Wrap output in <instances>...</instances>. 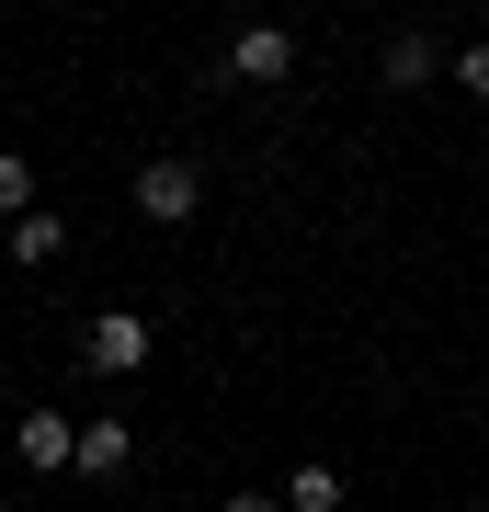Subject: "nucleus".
Wrapping results in <instances>:
<instances>
[{"instance_id": "7", "label": "nucleus", "mask_w": 489, "mask_h": 512, "mask_svg": "<svg viewBox=\"0 0 489 512\" xmlns=\"http://www.w3.org/2000/svg\"><path fill=\"white\" fill-rule=\"evenodd\" d=\"M444 80V46L433 35H387V92H433Z\"/></svg>"}, {"instance_id": "8", "label": "nucleus", "mask_w": 489, "mask_h": 512, "mask_svg": "<svg viewBox=\"0 0 489 512\" xmlns=\"http://www.w3.org/2000/svg\"><path fill=\"white\" fill-rule=\"evenodd\" d=\"M353 490H342V467H330V456H308V467H296L285 478V512H342Z\"/></svg>"}, {"instance_id": "2", "label": "nucleus", "mask_w": 489, "mask_h": 512, "mask_svg": "<svg viewBox=\"0 0 489 512\" xmlns=\"http://www.w3.org/2000/svg\"><path fill=\"white\" fill-rule=\"evenodd\" d=\"M126 194H137V217H148V228H182V217L205 205V171H194V160H148Z\"/></svg>"}, {"instance_id": "9", "label": "nucleus", "mask_w": 489, "mask_h": 512, "mask_svg": "<svg viewBox=\"0 0 489 512\" xmlns=\"http://www.w3.org/2000/svg\"><path fill=\"white\" fill-rule=\"evenodd\" d=\"M23 205H35V160H23V148H0V228H12Z\"/></svg>"}, {"instance_id": "1", "label": "nucleus", "mask_w": 489, "mask_h": 512, "mask_svg": "<svg viewBox=\"0 0 489 512\" xmlns=\"http://www.w3.org/2000/svg\"><path fill=\"white\" fill-rule=\"evenodd\" d=\"M80 365H91V376H114V387H126V376L148 365V319H137V308H103V319H91V330H80Z\"/></svg>"}, {"instance_id": "10", "label": "nucleus", "mask_w": 489, "mask_h": 512, "mask_svg": "<svg viewBox=\"0 0 489 512\" xmlns=\"http://www.w3.org/2000/svg\"><path fill=\"white\" fill-rule=\"evenodd\" d=\"M444 69H455V92H478V103H489V46H455Z\"/></svg>"}, {"instance_id": "3", "label": "nucleus", "mask_w": 489, "mask_h": 512, "mask_svg": "<svg viewBox=\"0 0 489 512\" xmlns=\"http://www.w3.org/2000/svg\"><path fill=\"white\" fill-rule=\"evenodd\" d=\"M217 80H239V92H273V80H296V35L285 23H251V35L228 46V69Z\"/></svg>"}, {"instance_id": "5", "label": "nucleus", "mask_w": 489, "mask_h": 512, "mask_svg": "<svg viewBox=\"0 0 489 512\" xmlns=\"http://www.w3.org/2000/svg\"><path fill=\"white\" fill-rule=\"evenodd\" d=\"M137 456V433H126V410H103V421H80V478H126Z\"/></svg>"}, {"instance_id": "4", "label": "nucleus", "mask_w": 489, "mask_h": 512, "mask_svg": "<svg viewBox=\"0 0 489 512\" xmlns=\"http://www.w3.org/2000/svg\"><path fill=\"white\" fill-rule=\"evenodd\" d=\"M12 456L35 467V478H46V467H80V421H57V410H23V433H12Z\"/></svg>"}, {"instance_id": "6", "label": "nucleus", "mask_w": 489, "mask_h": 512, "mask_svg": "<svg viewBox=\"0 0 489 512\" xmlns=\"http://www.w3.org/2000/svg\"><path fill=\"white\" fill-rule=\"evenodd\" d=\"M0 251H12V262H57V251H69V217H57V205H23V217L0 228Z\"/></svg>"}, {"instance_id": "11", "label": "nucleus", "mask_w": 489, "mask_h": 512, "mask_svg": "<svg viewBox=\"0 0 489 512\" xmlns=\"http://www.w3.org/2000/svg\"><path fill=\"white\" fill-rule=\"evenodd\" d=\"M228 512H285V490H228Z\"/></svg>"}]
</instances>
